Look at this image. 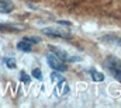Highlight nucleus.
Here are the masks:
<instances>
[{
    "instance_id": "f257e3e1",
    "label": "nucleus",
    "mask_w": 121,
    "mask_h": 108,
    "mask_svg": "<svg viewBox=\"0 0 121 108\" xmlns=\"http://www.w3.org/2000/svg\"><path fill=\"white\" fill-rule=\"evenodd\" d=\"M104 66L106 69L110 72V75L121 83V60L117 58V56H107L106 60H104Z\"/></svg>"
},
{
    "instance_id": "f03ea898",
    "label": "nucleus",
    "mask_w": 121,
    "mask_h": 108,
    "mask_svg": "<svg viewBox=\"0 0 121 108\" xmlns=\"http://www.w3.org/2000/svg\"><path fill=\"white\" fill-rule=\"evenodd\" d=\"M47 62L54 70H59V72H66L68 70V66L65 65V62L62 59H59L55 54H52V52L47 54Z\"/></svg>"
},
{
    "instance_id": "7ed1b4c3",
    "label": "nucleus",
    "mask_w": 121,
    "mask_h": 108,
    "mask_svg": "<svg viewBox=\"0 0 121 108\" xmlns=\"http://www.w3.org/2000/svg\"><path fill=\"white\" fill-rule=\"evenodd\" d=\"M42 32L45 35H49V37H54V38H65V39H69L72 38V34L65 29V28H55V27H48V28H44Z\"/></svg>"
},
{
    "instance_id": "20e7f679",
    "label": "nucleus",
    "mask_w": 121,
    "mask_h": 108,
    "mask_svg": "<svg viewBox=\"0 0 121 108\" xmlns=\"http://www.w3.org/2000/svg\"><path fill=\"white\" fill-rule=\"evenodd\" d=\"M49 49L54 51L52 54H55L59 59H62L63 62H80V60H82V58H79V56H70V55H68L63 49H60L58 46H51Z\"/></svg>"
},
{
    "instance_id": "39448f33",
    "label": "nucleus",
    "mask_w": 121,
    "mask_h": 108,
    "mask_svg": "<svg viewBox=\"0 0 121 108\" xmlns=\"http://www.w3.org/2000/svg\"><path fill=\"white\" fill-rule=\"evenodd\" d=\"M14 10V3L10 0H0V14H9Z\"/></svg>"
},
{
    "instance_id": "423d86ee",
    "label": "nucleus",
    "mask_w": 121,
    "mask_h": 108,
    "mask_svg": "<svg viewBox=\"0 0 121 108\" xmlns=\"http://www.w3.org/2000/svg\"><path fill=\"white\" fill-rule=\"evenodd\" d=\"M17 49L21 51V52H31L32 44L28 42V41H26V39H23V41H20V42L17 44Z\"/></svg>"
},
{
    "instance_id": "0eeeda50",
    "label": "nucleus",
    "mask_w": 121,
    "mask_h": 108,
    "mask_svg": "<svg viewBox=\"0 0 121 108\" xmlns=\"http://www.w3.org/2000/svg\"><path fill=\"white\" fill-rule=\"evenodd\" d=\"M90 73H91V79L94 81H103L104 80V75L103 73H100L97 70H90Z\"/></svg>"
},
{
    "instance_id": "6e6552de",
    "label": "nucleus",
    "mask_w": 121,
    "mask_h": 108,
    "mask_svg": "<svg viewBox=\"0 0 121 108\" xmlns=\"http://www.w3.org/2000/svg\"><path fill=\"white\" fill-rule=\"evenodd\" d=\"M3 62H4V63L7 65V67H10V69H14V67H16V60H14L13 58H4Z\"/></svg>"
},
{
    "instance_id": "1a4fd4ad",
    "label": "nucleus",
    "mask_w": 121,
    "mask_h": 108,
    "mask_svg": "<svg viewBox=\"0 0 121 108\" xmlns=\"http://www.w3.org/2000/svg\"><path fill=\"white\" fill-rule=\"evenodd\" d=\"M24 39L28 41V42H31V44H39V42H41V39L37 38V37H26Z\"/></svg>"
},
{
    "instance_id": "9d476101",
    "label": "nucleus",
    "mask_w": 121,
    "mask_h": 108,
    "mask_svg": "<svg viewBox=\"0 0 121 108\" xmlns=\"http://www.w3.org/2000/svg\"><path fill=\"white\" fill-rule=\"evenodd\" d=\"M32 76H34L35 79H38V80H42V73H41L39 69H34V70H32Z\"/></svg>"
},
{
    "instance_id": "9b49d317",
    "label": "nucleus",
    "mask_w": 121,
    "mask_h": 108,
    "mask_svg": "<svg viewBox=\"0 0 121 108\" xmlns=\"http://www.w3.org/2000/svg\"><path fill=\"white\" fill-rule=\"evenodd\" d=\"M21 80L24 81L26 84H28V83H30V77H28V76H26V73L23 72V73H21Z\"/></svg>"
},
{
    "instance_id": "f8f14e48",
    "label": "nucleus",
    "mask_w": 121,
    "mask_h": 108,
    "mask_svg": "<svg viewBox=\"0 0 121 108\" xmlns=\"http://www.w3.org/2000/svg\"><path fill=\"white\" fill-rule=\"evenodd\" d=\"M120 42H121V39H120Z\"/></svg>"
}]
</instances>
